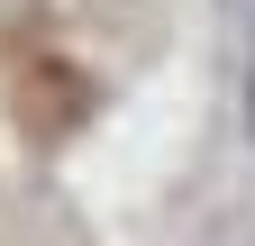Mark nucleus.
<instances>
[{"label": "nucleus", "instance_id": "f03ea898", "mask_svg": "<svg viewBox=\"0 0 255 246\" xmlns=\"http://www.w3.org/2000/svg\"><path fill=\"white\" fill-rule=\"evenodd\" d=\"M82 18L101 27L119 55H146L155 37H164V0H82Z\"/></svg>", "mask_w": 255, "mask_h": 246}, {"label": "nucleus", "instance_id": "f257e3e1", "mask_svg": "<svg viewBox=\"0 0 255 246\" xmlns=\"http://www.w3.org/2000/svg\"><path fill=\"white\" fill-rule=\"evenodd\" d=\"M91 110H101V82H91L73 55H27L9 73V128L27 146H73L91 128Z\"/></svg>", "mask_w": 255, "mask_h": 246}]
</instances>
